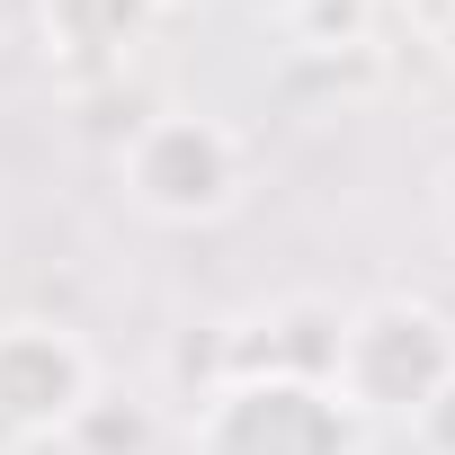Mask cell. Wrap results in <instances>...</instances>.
Returning <instances> with one entry per match:
<instances>
[{"label":"cell","instance_id":"6da1fadb","mask_svg":"<svg viewBox=\"0 0 455 455\" xmlns=\"http://www.w3.org/2000/svg\"><path fill=\"white\" fill-rule=\"evenodd\" d=\"M455 375V313H437L428 295H366L357 313H339V348H331V393L348 402V419H419V402Z\"/></svg>","mask_w":455,"mask_h":455},{"label":"cell","instance_id":"7a4b0ae2","mask_svg":"<svg viewBox=\"0 0 455 455\" xmlns=\"http://www.w3.org/2000/svg\"><path fill=\"white\" fill-rule=\"evenodd\" d=\"M116 188L134 214L152 223H223L251 188V152L223 116L196 108H161L116 143Z\"/></svg>","mask_w":455,"mask_h":455},{"label":"cell","instance_id":"3957f363","mask_svg":"<svg viewBox=\"0 0 455 455\" xmlns=\"http://www.w3.org/2000/svg\"><path fill=\"white\" fill-rule=\"evenodd\" d=\"M188 455H357V419L322 375L251 366L188 411Z\"/></svg>","mask_w":455,"mask_h":455},{"label":"cell","instance_id":"277c9868","mask_svg":"<svg viewBox=\"0 0 455 455\" xmlns=\"http://www.w3.org/2000/svg\"><path fill=\"white\" fill-rule=\"evenodd\" d=\"M99 411V357L63 322H0V428L63 437Z\"/></svg>","mask_w":455,"mask_h":455},{"label":"cell","instance_id":"5b68a950","mask_svg":"<svg viewBox=\"0 0 455 455\" xmlns=\"http://www.w3.org/2000/svg\"><path fill=\"white\" fill-rule=\"evenodd\" d=\"M152 19H161L152 0H36V36H45V54L72 63V72L125 63V54L143 45Z\"/></svg>","mask_w":455,"mask_h":455},{"label":"cell","instance_id":"8992f818","mask_svg":"<svg viewBox=\"0 0 455 455\" xmlns=\"http://www.w3.org/2000/svg\"><path fill=\"white\" fill-rule=\"evenodd\" d=\"M366 19H375V0H304L286 28H295V45L331 54V45H357V36H366Z\"/></svg>","mask_w":455,"mask_h":455},{"label":"cell","instance_id":"52a82bcc","mask_svg":"<svg viewBox=\"0 0 455 455\" xmlns=\"http://www.w3.org/2000/svg\"><path fill=\"white\" fill-rule=\"evenodd\" d=\"M411 446H419V455H455V375H446V384L419 402V419H411Z\"/></svg>","mask_w":455,"mask_h":455},{"label":"cell","instance_id":"ba28073f","mask_svg":"<svg viewBox=\"0 0 455 455\" xmlns=\"http://www.w3.org/2000/svg\"><path fill=\"white\" fill-rule=\"evenodd\" d=\"M437 233L455 242V161H446V179H437Z\"/></svg>","mask_w":455,"mask_h":455},{"label":"cell","instance_id":"9c48e42d","mask_svg":"<svg viewBox=\"0 0 455 455\" xmlns=\"http://www.w3.org/2000/svg\"><path fill=\"white\" fill-rule=\"evenodd\" d=\"M428 28H437V45H446V63H455V0H446V10H437Z\"/></svg>","mask_w":455,"mask_h":455},{"label":"cell","instance_id":"30bf717a","mask_svg":"<svg viewBox=\"0 0 455 455\" xmlns=\"http://www.w3.org/2000/svg\"><path fill=\"white\" fill-rule=\"evenodd\" d=\"M10 28H19V0H0V45H10Z\"/></svg>","mask_w":455,"mask_h":455},{"label":"cell","instance_id":"8fae6325","mask_svg":"<svg viewBox=\"0 0 455 455\" xmlns=\"http://www.w3.org/2000/svg\"><path fill=\"white\" fill-rule=\"evenodd\" d=\"M259 10H277V19H295V10H304V0H259Z\"/></svg>","mask_w":455,"mask_h":455},{"label":"cell","instance_id":"7c38bea8","mask_svg":"<svg viewBox=\"0 0 455 455\" xmlns=\"http://www.w3.org/2000/svg\"><path fill=\"white\" fill-rule=\"evenodd\" d=\"M411 10H419V19H437V10H446V0H411Z\"/></svg>","mask_w":455,"mask_h":455},{"label":"cell","instance_id":"4fadbf2b","mask_svg":"<svg viewBox=\"0 0 455 455\" xmlns=\"http://www.w3.org/2000/svg\"><path fill=\"white\" fill-rule=\"evenodd\" d=\"M152 10H188V0H152Z\"/></svg>","mask_w":455,"mask_h":455}]
</instances>
